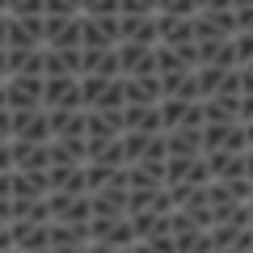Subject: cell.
Here are the masks:
<instances>
[{
    "label": "cell",
    "mask_w": 253,
    "mask_h": 253,
    "mask_svg": "<svg viewBox=\"0 0 253 253\" xmlns=\"http://www.w3.org/2000/svg\"><path fill=\"white\" fill-rule=\"evenodd\" d=\"M89 245L97 249H131L135 232L126 215H89Z\"/></svg>",
    "instance_id": "obj_1"
},
{
    "label": "cell",
    "mask_w": 253,
    "mask_h": 253,
    "mask_svg": "<svg viewBox=\"0 0 253 253\" xmlns=\"http://www.w3.org/2000/svg\"><path fill=\"white\" fill-rule=\"evenodd\" d=\"M4 106H9V110L42 106V76H26V72L4 76Z\"/></svg>",
    "instance_id": "obj_2"
},
{
    "label": "cell",
    "mask_w": 253,
    "mask_h": 253,
    "mask_svg": "<svg viewBox=\"0 0 253 253\" xmlns=\"http://www.w3.org/2000/svg\"><path fill=\"white\" fill-rule=\"evenodd\" d=\"M114 51H118V72H123V76H144V72H156V46L123 38V42H114Z\"/></svg>",
    "instance_id": "obj_3"
},
{
    "label": "cell",
    "mask_w": 253,
    "mask_h": 253,
    "mask_svg": "<svg viewBox=\"0 0 253 253\" xmlns=\"http://www.w3.org/2000/svg\"><path fill=\"white\" fill-rule=\"evenodd\" d=\"M9 123H13V139H38V144L51 139V123H46V110L42 106L9 110Z\"/></svg>",
    "instance_id": "obj_4"
},
{
    "label": "cell",
    "mask_w": 253,
    "mask_h": 253,
    "mask_svg": "<svg viewBox=\"0 0 253 253\" xmlns=\"http://www.w3.org/2000/svg\"><path fill=\"white\" fill-rule=\"evenodd\" d=\"M42 106L55 110V106H81V76H42Z\"/></svg>",
    "instance_id": "obj_5"
},
{
    "label": "cell",
    "mask_w": 253,
    "mask_h": 253,
    "mask_svg": "<svg viewBox=\"0 0 253 253\" xmlns=\"http://www.w3.org/2000/svg\"><path fill=\"white\" fill-rule=\"evenodd\" d=\"M13 249H51V219H9Z\"/></svg>",
    "instance_id": "obj_6"
},
{
    "label": "cell",
    "mask_w": 253,
    "mask_h": 253,
    "mask_svg": "<svg viewBox=\"0 0 253 253\" xmlns=\"http://www.w3.org/2000/svg\"><path fill=\"white\" fill-rule=\"evenodd\" d=\"M118 42V13L89 17L81 13V46H114Z\"/></svg>",
    "instance_id": "obj_7"
},
{
    "label": "cell",
    "mask_w": 253,
    "mask_h": 253,
    "mask_svg": "<svg viewBox=\"0 0 253 253\" xmlns=\"http://www.w3.org/2000/svg\"><path fill=\"white\" fill-rule=\"evenodd\" d=\"M4 46H42V13H30V17H13L9 13V26H4Z\"/></svg>",
    "instance_id": "obj_8"
},
{
    "label": "cell",
    "mask_w": 253,
    "mask_h": 253,
    "mask_svg": "<svg viewBox=\"0 0 253 253\" xmlns=\"http://www.w3.org/2000/svg\"><path fill=\"white\" fill-rule=\"evenodd\" d=\"M236 13L232 9H199L194 13V38H232Z\"/></svg>",
    "instance_id": "obj_9"
},
{
    "label": "cell",
    "mask_w": 253,
    "mask_h": 253,
    "mask_svg": "<svg viewBox=\"0 0 253 253\" xmlns=\"http://www.w3.org/2000/svg\"><path fill=\"white\" fill-rule=\"evenodd\" d=\"M46 190V169H9V199H42Z\"/></svg>",
    "instance_id": "obj_10"
},
{
    "label": "cell",
    "mask_w": 253,
    "mask_h": 253,
    "mask_svg": "<svg viewBox=\"0 0 253 253\" xmlns=\"http://www.w3.org/2000/svg\"><path fill=\"white\" fill-rule=\"evenodd\" d=\"M42 46H81V17H46L42 13Z\"/></svg>",
    "instance_id": "obj_11"
},
{
    "label": "cell",
    "mask_w": 253,
    "mask_h": 253,
    "mask_svg": "<svg viewBox=\"0 0 253 253\" xmlns=\"http://www.w3.org/2000/svg\"><path fill=\"white\" fill-rule=\"evenodd\" d=\"M123 97L126 106H152V101H161V76L156 72H144V76H123Z\"/></svg>",
    "instance_id": "obj_12"
},
{
    "label": "cell",
    "mask_w": 253,
    "mask_h": 253,
    "mask_svg": "<svg viewBox=\"0 0 253 253\" xmlns=\"http://www.w3.org/2000/svg\"><path fill=\"white\" fill-rule=\"evenodd\" d=\"M123 135V110H84V139Z\"/></svg>",
    "instance_id": "obj_13"
},
{
    "label": "cell",
    "mask_w": 253,
    "mask_h": 253,
    "mask_svg": "<svg viewBox=\"0 0 253 253\" xmlns=\"http://www.w3.org/2000/svg\"><path fill=\"white\" fill-rule=\"evenodd\" d=\"M165 152L169 156H199L203 152V126H169L165 131Z\"/></svg>",
    "instance_id": "obj_14"
},
{
    "label": "cell",
    "mask_w": 253,
    "mask_h": 253,
    "mask_svg": "<svg viewBox=\"0 0 253 253\" xmlns=\"http://www.w3.org/2000/svg\"><path fill=\"white\" fill-rule=\"evenodd\" d=\"M9 152H13V169H46L51 165V152L38 139H9Z\"/></svg>",
    "instance_id": "obj_15"
},
{
    "label": "cell",
    "mask_w": 253,
    "mask_h": 253,
    "mask_svg": "<svg viewBox=\"0 0 253 253\" xmlns=\"http://www.w3.org/2000/svg\"><path fill=\"white\" fill-rule=\"evenodd\" d=\"M156 38L169 46L194 42V17H173V13H156Z\"/></svg>",
    "instance_id": "obj_16"
},
{
    "label": "cell",
    "mask_w": 253,
    "mask_h": 253,
    "mask_svg": "<svg viewBox=\"0 0 253 253\" xmlns=\"http://www.w3.org/2000/svg\"><path fill=\"white\" fill-rule=\"evenodd\" d=\"M84 245H89V224L51 219V249H84Z\"/></svg>",
    "instance_id": "obj_17"
},
{
    "label": "cell",
    "mask_w": 253,
    "mask_h": 253,
    "mask_svg": "<svg viewBox=\"0 0 253 253\" xmlns=\"http://www.w3.org/2000/svg\"><path fill=\"white\" fill-rule=\"evenodd\" d=\"M123 131H161V106H123Z\"/></svg>",
    "instance_id": "obj_18"
},
{
    "label": "cell",
    "mask_w": 253,
    "mask_h": 253,
    "mask_svg": "<svg viewBox=\"0 0 253 253\" xmlns=\"http://www.w3.org/2000/svg\"><path fill=\"white\" fill-rule=\"evenodd\" d=\"M89 148V161H101V165H126V152H123V139H84Z\"/></svg>",
    "instance_id": "obj_19"
},
{
    "label": "cell",
    "mask_w": 253,
    "mask_h": 253,
    "mask_svg": "<svg viewBox=\"0 0 253 253\" xmlns=\"http://www.w3.org/2000/svg\"><path fill=\"white\" fill-rule=\"evenodd\" d=\"M13 219H51V207L42 199H13Z\"/></svg>",
    "instance_id": "obj_20"
},
{
    "label": "cell",
    "mask_w": 253,
    "mask_h": 253,
    "mask_svg": "<svg viewBox=\"0 0 253 253\" xmlns=\"http://www.w3.org/2000/svg\"><path fill=\"white\" fill-rule=\"evenodd\" d=\"M46 17H81V0H42Z\"/></svg>",
    "instance_id": "obj_21"
},
{
    "label": "cell",
    "mask_w": 253,
    "mask_h": 253,
    "mask_svg": "<svg viewBox=\"0 0 253 253\" xmlns=\"http://www.w3.org/2000/svg\"><path fill=\"white\" fill-rule=\"evenodd\" d=\"M232 46H236V68L241 63H253V30H236Z\"/></svg>",
    "instance_id": "obj_22"
},
{
    "label": "cell",
    "mask_w": 253,
    "mask_h": 253,
    "mask_svg": "<svg viewBox=\"0 0 253 253\" xmlns=\"http://www.w3.org/2000/svg\"><path fill=\"white\" fill-rule=\"evenodd\" d=\"M156 13H173V17H194L199 4L194 0H156Z\"/></svg>",
    "instance_id": "obj_23"
},
{
    "label": "cell",
    "mask_w": 253,
    "mask_h": 253,
    "mask_svg": "<svg viewBox=\"0 0 253 253\" xmlns=\"http://www.w3.org/2000/svg\"><path fill=\"white\" fill-rule=\"evenodd\" d=\"M4 13H13V17H30V13H42V0H4Z\"/></svg>",
    "instance_id": "obj_24"
},
{
    "label": "cell",
    "mask_w": 253,
    "mask_h": 253,
    "mask_svg": "<svg viewBox=\"0 0 253 253\" xmlns=\"http://www.w3.org/2000/svg\"><path fill=\"white\" fill-rule=\"evenodd\" d=\"M81 13L101 17V13H118V0H81Z\"/></svg>",
    "instance_id": "obj_25"
},
{
    "label": "cell",
    "mask_w": 253,
    "mask_h": 253,
    "mask_svg": "<svg viewBox=\"0 0 253 253\" xmlns=\"http://www.w3.org/2000/svg\"><path fill=\"white\" fill-rule=\"evenodd\" d=\"M118 13H156V0H118Z\"/></svg>",
    "instance_id": "obj_26"
},
{
    "label": "cell",
    "mask_w": 253,
    "mask_h": 253,
    "mask_svg": "<svg viewBox=\"0 0 253 253\" xmlns=\"http://www.w3.org/2000/svg\"><path fill=\"white\" fill-rule=\"evenodd\" d=\"M236 118L241 123H253V93H241L236 97Z\"/></svg>",
    "instance_id": "obj_27"
},
{
    "label": "cell",
    "mask_w": 253,
    "mask_h": 253,
    "mask_svg": "<svg viewBox=\"0 0 253 253\" xmlns=\"http://www.w3.org/2000/svg\"><path fill=\"white\" fill-rule=\"evenodd\" d=\"M236 13V30H253V4H245V9H232Z\"/></svg>",
    "instance_id": "obj_28"
},
{
    "label": "cell",
    "mask_w": 253,
    "mask_h": 253,
    "mask_svg": "<svg viewBox=\"0 0 253 253\" xmlns=\"http://www.w3.org/2000/svg\"><path fill=\"white\" fill-rule=\"evenodd\" d=\"M0 139H13V123H9V106H0Z\"/></svg>",
    "instance_id": "obj_29"
},
{
    "label": "cell",
    "mask_w": 253,
    "mask_h": 253,
    "mask_svg": "<svg viewBox=\"0 0 253 253\" xmlns=\"http://www.w3.org/2000/svg\"><path fill=\"white\" fill-rule=\"evenodd\" d=\"M199 9H232V0H194Z\"/></svg>",
    "instance_id": "obj_30"
},
{
    "label": "cell",
    "mask_w": 253,
    "mask_h": 253,
    "mask_svg": "<svg viewBox=\"0 0 253 253\" xmlns=\"http://www.w3.org/2000/svg\"><path fill=\"white\" fill-rule=\"evenodd\" d=\"M9 76V63H4V46H0V81Z\"/></svg>",
    "instance_id": "obj_31"
},
{
    "label": "cell",
    "mask_w": 253,
    "mask_h": 253,
    "mask_svg": "<svg viewBox=\"0 0 253 253\" xmlns=\"http://www.w3.org/2000/svg\"><path fill=\"white\" fill-rule=\"evenodd\" d=\"M4 26H9V13H0V46H4Z\"/></svg>",
    "instance_id": "obj_32"
},
{
    "label": "cell",
    "mask_w": 253,
    "mask_h": 253,
    "mask_svg": "<svg viewBox=\"0 0 253 253\" xmlns=\"http://www.w3.org/2000/svg\"><path fill=\"white\" fill-rule=\"evenodd\" d=\"M0 106H4V81H0Z\"/></svg>",
    "instance_id": "obj_33"
},
{
    "label": "cell",
    "mask_w": 253,
    "mask_h": 253,
    "mask_svg": "<svg viewBox=\"0 0 253 253\" xmlns=\"http://www.w3.org/2000/svg\"><path fill=\"white\" fill-rule=\"evenodd\" d=\"M0 13H4V0H0Z\"/></svg>",
    "instance_id": "obj_34"
},
{
    "label": "cell",
    "mask_w": 253,
    "mask_h": 253,
    "mask_svg": "<svg viewBox=\"0 0 253 253\" xmlns=\"http://www.w3.org/2000/svg\"><path fill=\"white\" fill-rule=\"evenodd\" d=\"M249 228H253V224H249Z\"/></svg>",
    "instance_id": "obj_35"
}]
</instances>
